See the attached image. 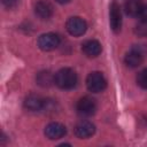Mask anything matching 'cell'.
I'll return each instance as SVG.
<instances>
[{"instance_id": "cell-2", "label": "cell", "mask_w": 147, "mask_h": 147, "mask_svg": "<svg viewBox=\"0 0 147 147\" xmlns=\"http://www.w3.org/2000/svg\"><path fill=\"white\" fill-rule=\"evenodd\" d=\"M145 48L140 45H134L131 49L126 53L124 62L129 68H137L140 65L145 59Z\"/></svg>"}, {"instance_id": "cell-7", "label": "cell", "mask_w": 147, "mask_h": 147, "mask_svg": "<svg viewBox=\"0 0 147 147\" xmlns=\"http://www.w3.org/2000/svg\"><path fill=\"white\" fill-rule=\"evenodd\" d=\"M109 23L114 32H118L122 26V14L121 8L116 2H113L109 7Z\"/></svg>"}, {"instance_id": "cell-13", "label": "cell", "mask_w": 147, "mask_h": 147, "mask_svg": "<svg viewBox=\"0 0 147 147\" xmlns=\"http://www.w3.org/2000/svg\"><path fill=\"white\" fill-rule=\"evenodd\" d=\"M144 7H145V3L142 0H126L125 6H124L126 14L132 17L140 16Z\"/></svg>"}, {"instance_id": "cell-19", "label": "cell", "mask_w": 147, "mask_h": 147, "mask_svg": "<svg viewBox=\"0 0 147 147\" xmlns=\"http://www.w3.org/2000/svg\"><path fill=\"white\" fill-rule=\"evenodd\" d=\"M56 2H59V3H67V2H69L70 0H55Z\"/></svg>"}, {"instance_id": "cell-16", "label": "cell", "mask_w": 147, "mask_h": 147, "mask_svg": "<svg viewBox=\"0 0 147 147\" xmlns=\"http://www.w3.org/2000/svg\"><path fill=\"white\" fill-rule=\"evenodd\" d=\"M137 84L141 88H147V69L141 70L137 75Z\"/></svg>"}, {"instance_id": "cell-6", "label": "cell", "mask_w": 147, "mask_h": 147, "mask_svg": "<svg viewBox=\"0 0 147 147\" xmlns=\"http://www.w3.org/2000/svg\"><path fill=\"white\" fill-rule=\"evenodd\" d=\"M60 37L56 33L53 32H48V33H44L38 38V46L41 51L48 52V51H53L59 45H60Z\"/></svg>"}, {"instance_id": "cell-9", "label": "cell", "mask_w": 147, "mask_h": 147, "mask_svg": "<svg viewBox=\"0 0 147 147\" xmlns=\"http://www.w3.org/2000/svg\"><path fill=\"white\" fill-rule=\"evenodd\" d=\"M94 132H95L94 124H92L91 122H87V121H83L75 126V134L79 139H87V138L92 137L94 134Z\"/></svg>"}, {"instance_id": "cell-3", "label": "cell", "mask_w": 147, "mask_h": 147, "mask_svg": "<svg viewBox=\"0 0 147 147\" xmlns=\"http://www.w3.org/2000/svg\"><path fill=\"white\" fill-rule=\"evenodd\" d=\"M86 86L90 92L92 93H99L102 92L107 86V80L105 76L99 71L91 72L86 78Z\"/></svg>"}, {"instance_id": "cell-18", "label": "cell", "mask_w": 147, "mask_h": 147, "mask_svg": "<svg viewBox=\"0 0 147 147\" xmlns=\"http://www.w3.org/2000/svg\"><path fill=\"white\" fill-rule=\"evenodd\" d=\"M140 18L141 20H147V6L144 7V9H142V11L140 14Z\"/></svg>"}, {"instance_id": "cell-8", "label": "cell", "mask_w": 147, "mask_h": 147, "mask_svg": "<svg viewBox=\"0 0 147 147\" xmlns=\"http://www.w3.org/2000/svg\"><path fill=\"white\" fill-rule=\"evenodd\" d=\"M65 133H67L65 126L61 123H57V122H52V123L47 124L45 127V134L51 140L60 139V138L64 137Z\"/></svg>"}, {"instance_id": "cell-11", "label": "cell", "mask_w": 147, "mask_h": 147, "mask_svg": "<svg viewBox=\"0 0 147 147\" xmlns=\"http://www.w3.org/2000/svg\"><path fill=\"white\" fill-rule=\"evenodd\" d=\"M34 11L40 18L47 20L53 15V6L48 0H38L34 5Z\"/></svg>"}, {"instance_id": "cell-14", "label": "cell", "mask_w": 147, "mask_h": 147, "mask_svg": "<svg viewBox=\"0 0 147 147\" xmlns=\"http://www.w3.org/2000/svg\"><path fill=\"white\" fill-rule=\"evenodd\" d=\"M36 80H37V84L40 85L41 87H48L54 83V76L48 70H44L37 75Z\"/></svg>"}, {"instance_id": "cell-4", "label": "cell", "mask_w": 147, "mask_h": 147, "mask_svg": "<svg viewBox=\"0 0 147 147\" xmlns=\"http://www.w3.org/2000/svg\"><path fill=\"white\" fill-rule=\"evenodd\" d=\"M76 109L80 116L90 117L96 111V102L91 96H83L78 100Z\"/></svg>"}, {"instance_id": "cell-17", "label": "cell", "mask_w": 147, "mask_h": 147, "mask_svg": "<svg viewBox=\"0 0 147 147\" xmlns=\"http://www.w3.org/2000/svg\"><path fill=\"white\" fill-rule=\"evenodd\" d=\"M2 3H3V6H5L6 8L11 9V8H14V7L17 6L18 0H2Z\"/></svg>"}, {"instance_id": "cell-15", "label": "cell", "mask_w": 147, "mask_h": 147, "mask_svg": "<svg viewBox=\"0 0 147 147\" xmlns=\"http://www.w3.org/2000/svg\"><path fill=\"white\" fill-rule=\"evenodd\" d=\"M134 32L138 37H147V20H141L134 28Z\"/></svg>"}, {"instance_id": "cell-1", "label": "cell", "mask_w": 147, "mask_h": 147, "mask_svg": "<svg viewBox=\"0 0 147 147\" xmlns=\"http://www.w3.org/2000/svg\"><path fill=\"white\" fill-rule=\"evenodd\" d=\"M77 74L70 68H62L54 75V83L62 90H71L77 85Z\"/></svg>"}, {"instance_id": "cell-10", "label": "cell", "mask_w": 147, "mask_h": 147, "mask_svg": "<svg viewBox=\"0 0 147 147\" xmlns=\"http://www.w3.org/2000/svg\"><path fill=\"white\" fill-rule=\"evenodd\" d=\"M45 106V99L37 94H30L24 100V107L30 111H42Z\"/></svg>"}, {"instance_id": "cell-5", "label": "cell", "mask_w": 147, "mask_h": 147, "mask_svg": "<svg viewBox=\"0 0 147 147\" xmlns=\"http://www.w3.org/2000/svg\"><path fill=\"white\" fill-rule=\"evenodd\" d=\"M67 31L74 36V37H79V36H83L85 32H86V29H87V24L86 22L78 17V16H74V17H70L68 21H67Z\"/></svg>"}, {"instance_id": "cell-12", "label": "cell", "mask_w": 147, "mask_h": 147, "mask_svg": "<svg viewBox=\"0 0 147 147\" xmlns=\"http://www.w3.org/2000/svg\"><path fill=\"white\" fill-rule=\"evenodd\" d=\"M82 51H83V53L86 56H88V57H95V56H98L101 53L102 48H101V44L98 40L90 39V40H86L85 42H83Z\"/></svg>"}]
</instances>
